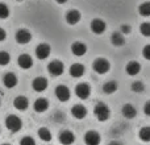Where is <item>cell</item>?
<instances>
[{"mask_svg":"<svg viewBox=\"0 0 150 145\" xmlns=\"http://www.w3.org/2000/svg\"><path fill=\"white\" fill-rule=\"evenodd\" d=\"M93 114H95L96 119L99 122H107L111 116V111H109V107L107 106L105 103H98L93 108Z\"/></svg>","mask_w":150,"mask_h":145,"instance_id":"obj_1","label":"cell"},{"mask_svg":"<svg viewBox=\"0 0 150 145\" xmlns=\"http://www.w3.org/2000/svg\"><path fill=\"white\" fill-rule=\"evenodd\" d=\"M138 137L141 139L145 143H149L150 141V127H144L140 129V133H138Z\"/></svg>","mask_w":150,"mask_h":145,"instance_id":"obj_27","label":"cell"},{"mask_svg":"<svg viewBox=\"0 0 150 145\" xmlns=\"http://www.w3.org/2000/svg\"><path fill=\"white\" fill-rule=\"evenodd\" d=\"M11 61V55L7 52H0V66L8 65Z\"/></svg>","mask_w":150,"mask_h":145,"instance_id":"obj_29","label":"cell"},{"mask_svg":"<svg viewBox=\"0 0 150 145\" xmlns=\"http://www.w3.org/2000/svg\"><path fill=\"white\" fill-rule=\"evenodd\" d=\"M32 86H33L34 91H37V92H42V91H45L47 88V80L42 77H38L33 80Z\"/></svg>","mask_w":150,"mask_h":145,"instance_id":"obj_16","label":"cell"},{"mask_svg":"<svg viewBox=\"0 0 150 145\" xmlns=\"http://www.w3.org/2000/svg\"><path fill=\"white\" fill-rule=\"evenodd\" d=\"M138 12L144 17H149L150 16V1H145L138 7Z\"/></svg>","mask_w":150,"mask_h":145,"instance_id":"obj_25","label":"cell"},{"mask_svg":"<svg viewBox=\"0 0 150 145\" xmlns=\"http://www.w3.org/2000/svg\"><path fill=\"white\" fill-rule=\"evenodd\" d=\"M58 140H59V143L62 145H71L75 141V136H74L73 132H70V131H63V132L59 133Z\"/></svg>","mask_w":150,"mask_h":145,"instance_id":"obj_12","label":"cell"},{"mask_svg":"<svg viewBox=\"0 0 150 145\" xmlns=\"http://www.w3.org/2000/svg\"><path fill=\"white\" fill-rule=\"evenodd\" d=\"M130 31H132V29H130V26H129V25H127V24H124V25L121 26V33H122V34H128V33H130Z\"/></svg>","mask_w":150,"mask_h":145,"instance_id":"obj_35","label":"cell"},{"mask_svg":"<svg viewBox=\"0 0 150 145\" xmlns=\"http://www.w3.org/2000/svg\"><path fill=\"white\" fill-rule=\"evenodd\" d=\"M50 52H52V49H50L49 44H40L36 48V55L38 60H46L50 55Z\"/></svg>","mask_w":150,"mask_h":145,"instance_id":"obj_10","label":"cell"},{"mask_svg":"<svg viewBox=\"0 0 150 145\" xmlns=\"http://www.w3.org/2000/svg\"><path fill=\"white\" fill-rule=\"evenodd\" d=\"M109 145H122V144H121V143H119V141H112V143L109 144Z\"/></svg>","mask_w":150,"mask_h":145,"instance_id":"obj_38","label":"cell"},{"mask_svg":"<svg viewBox=\"0 0 150 145\" xmlns=\"http://www.w3.org/2000/svg\"><path fill=\"white\" fill-rule=\"evenodd\" d=\"M3 145H9V144H3Z\"/></svg>","mask_w":150,"mask_h":145,"instance_id":"obj_39","label":"cell"},{"mask_svg":"<svg viewBox=\"0 0 150 145\" xmlns=\"http://www.w3.org/2000/svg\"><path fill=\"white\" fill-rule=\"evenodd\" d=\"M16 41L18 42V44H28L29 41L32 40V33L28 31V29H18L17 32H16Z\"/></svg>","mask_w":150,"mask_h":145,"instance_id":"obj_9","label":"cell"},{"mask_svg":"<svg viewBox=\"0 0 150 145\" xmlns=\"http://www.w3.org/2000/svg\"><path fill=\"white\" fill-rule=\"evenodd\" d=\"M3 83L7 88H13L16 85H17V77H16L13 72H7L3 78Z\"/></svg>","mask_w":150,"mask_h":145,"instance_id":"obj_20","label":"cell"},{"mask_svg":"<svg viewBox=\"0 0 150 145\" xmlns=\"http://www.w3.org/2000/svg\"><path fill=\"white\" fill-rule=\"evenodd\" d=\"M38 136H40V139L44 140V141H50L52 140V132H50L47 128H45V127H42V128H40L38 129Z\"/></svg>","mask_w":150,"mask_h":145,"instance_id":"obj_26","label":"cell"},{"mask_svg":"<svg viewBox=\"0 0 150 145\" xmlns=\"http://www.w3.org/2000/svg\"><path fill=\"white\" fill-rule=\"evenodd\" d=\"M144 88H145V86H144V83L140 82V80H136V82L132 83V90L134 91V92H142Z\"/></svg>","mask_w":150,"mask_h":145,"instance_id":"obj_31","label":"cell"},{"mask_svg":"<svg viewBox=\"0 0 150 145\" xmlns=\"http://www.w3.org/2000/svg\"><path fill=\"white\" fill-rule=\"evenodd\" d=\"M5 127L11 131V132H18L23 128V122L18 116L16 115H9L5 119Z\"/></svg>","mask_w":150,"mask_h":145,"instance_id":"obj_2","label":"cell"},{"mask_svg":"<svg viewBox=\"0 0 150 145\" xmlns=\"http://www.w3.org/2000/svg\"><path fill=\"white\" fill-rule=\"evenodd\" d=\"M101 141V137L96 131H88L84 135V143L86 145H99Z\"/></svg>","mask_w":150,"mask_h":145,"instance_id":"obj_6","label":"cell"},{"mask_svg":"<svg viewBox=\"0 0 150 145\" xmlns=\"http://www.w3.org/2000/svg\"><path fill=\"white\" fill-rule=\"evenodd\" d=\"M92 68L98 74H107L109 71V69H111V63L105 58H98V60L93 61Z\"/></svg>","mask_w":150,"mask_h":145,"instance_id":"obj_3","label":"cell"},{"mask_svg":"<svg viewBox=\"0 0 150 145\" xmlns=\"http://www.w3.org/2000/svg\"><path fill=\"white\" fill-rule=\"evenodd\" d=\"M125 70H127V74H129L130 77H134V75L140 74L141 65L137 62V61H130V62L127 63V68H125Z\"/></svg>","mask_w":150,"mask_h":145,"instance_id":"obj_18","label":"cell"},{"mask_svg":"<svg viewBox=\"0 0 150 145\" xmlns=\"http://www.w3.org/2000/svg\"><path fill=\"white\" fill-rule=\"evenodd\" d=\"M80 12L78 9H70L67 13H66V23L69 25H75L80 21Z\"/></svg>","mask_w":150,"mask_h":145,"instance_id":"obj_11","label":"cell"},{"mask_svg":"<svg viewBox=\"0 0 150 145\" xmlns=\"http://www.w3.org/2000/svg\"><path fill=\"white\" fill-rule=\"evenodd\" d=\"M55 96L61 102H67L70 99V90H69V87H66L63 85L57 86V88H55Z\"/></svg>","mask_w":150,"mask_h":145,"instance_id":"obj_7","label":"cell"},{"mask_svg":"<svg viewBox=\"0 0 150 145\" xmlns=\"http://www.w3.org/2000/svg\"><path fill=\"white\" fill-rule=\"evenodd\" d=\"M17 63L21 69H30L33 66V58L29 54H21L17 60Z\"/></svg>","mask_w":150,"mask_h":145,"instance_id":"obj_15","label":"cell"},{"mask_svg":"<svg viewBox=\"0 0 150 145\" xmlns=\"http://www.w3.org/2000/svg\"><path fill=\"white\" fill-rule=\"evenodd\" d=\"M17 1H21V0H17Z\"/></svg>","mask_w":150,"mask_h":145,"instance_id":"obj_40","label":"cell"},{"mask_svg":"<svg viewBox=\"0 0 150 145\" xmlns=\"http://www.w3.org/2000/svg\"><path fill=\"white\" fill-rule=\"evenodd\" d=\"M86 69L84 66L82 65V63H74V65L70 66V75L74 78H80L83 77V74H84Z\"/></svg>","mask_w":150,"mask_h":145,"instance_id":"obj_21","label":"cell"},{"mask_svg":"<svg viewBox=\"0 0 150 145\" xmlns=\"http://www.w3.org/2000/svg\"><path fill=\"white\" fill-rule=\"evenodd\" d=\"M55 1H57L58 4H65V3L67 1V0H55Z\"/></svg>","mask_w":150,"mask_h":145,"instance_id":"obj_37","label":"cell"},{"mask_svg":"<svg viewBox=\"0 0 150 145\" xmlns=\"http://www.w3.org/2000/svg\"><path fill=\"white\" fill-rule=\"evenodd\" d=\"M75 94L79 99H87L91 94V87L87 83H79L75 87Z\"/></svg>","mask_w":150,"mask_h":145,"instance_id":"obj_5","label":"cell"},{"mask_svg":"<svg viewBox=\"0 0 150 145\" xmlns=\"http://www.w3.org/2000/svg\"><path fill=\"white\" fill-rule=\"evenodd\" d=\"M121 114L125 119H133V117H136V115H137V109L134 108V106L128 103V104H124V106H122Z\"/></svg>","mask_w":150,"mask_h":145,"instance_id":"obj_17","label":"cell"},{"mask_svg":"<svg viewBox=\"0 0 150 145\" xmlns=\"http://www.w3.org/2000/svg\"><path fill=\"white\" fill-rule=\"evenodd\" d=\"M144 112H145L146 116H149V117H150V100H149V102H146L145 106H144Z\"/></svg>","mask_w":150,"mask_h":145,"instance_id":"obj_34","label":"cell"},{"mask_svg":"<svg viewBox=\"0 0 150 145\" xmlns=\"http://www.w3.org/2000/svg\"><path fill=\"white\" fill-rule=\"evenodd\" d=\"M13 106H15V108L18 109V111H24V109L28 108L29 102L25 96H17V98L13 100Z\"/></svg>","mask_w":150,"mask_h":145,"instance_id":"obj_22","label":"cell"},{"mask_svg":"<svg viewBox=\"0 0 150 145\" xmlns=\"http://www.w3.org/2000/svg\"><path fill=\"white\" fill-rule=\"evenodd\" d=\"M91 31L93 32L95 34H101L105 32L107 29V24L104 23L101 18H95V20L91 21Z\"/></svg>","mask_w":150,"mask_h":145,"instance_id":"obj_8","label":"cell"},{"mask_svg":"<svg viewBox=\"0 0 150 145\" xmlns=\"http://www.w3.org/2000/svg\"><path fill=\"white\" fill-rule=\"evenodd\" d=\"M9 16V8L4 4V3H0V18H7Z\"/></svg>","mask_w":150,"mask_h":145,"instance_id":"obj_30","label":"cell"},{"mask_svg":"<svg viewBox=\"0 0 150 145\" xmlns=\"http://www.w3.org/2000/svg\"><path fill=\"white\" fill-rule=\"evenodd\" d=\"M5 37H7V33H5V31L3 28H0V41H4Z\"/></svg>","mask_w":150,"mask_h":145,"instance_id":"obj_36","label":"cell"},{"mask_svg":"<svg viewBox=\"0 0 150 145\" xmlns=\"http://www.w3.org/2000/svg\"><path fill=\"white\" fill-rule=\"evenodd\" d=\"M111 42L115 45V46H122L125 44V37L122 33L120 32H115L111 36Z\"/></svg>","mask_w":150,"mask_h":145,"instance_id":"obj_23","label":"cell"},{"mask_svg":"<svg viewBox=\"0 0 150 145\" xmlns=\"http://www.w3.org/2000/svg\"><path fill=\"white\" fill-rule=\"evenodd\" d=\"M116 90H117V83L115 80H109V82L104 83L103 86V91L105 94H113L116 92Z\"/></svg>","mask_w":150,"mask_h":145,"instance_id":"obj_24","label":"cell"},{"mask_svg":"<svg viewBox=\"0 0 150 145\" xmlns=\"http://www.w3.org/2000/svg\"><path fill=\"white\" fill-rule=\"evenodd\" d=\"M47 70H49V72L53 77H59L65 71V66H63V63L61 61H52L47 65Z\"/></svg>","mask_w":150,"mask_h":145,"instance_id":"obj_4","label":"cell"},{"mask_svg":"<svg viewBox=\"0 0 150 145\" xmlns=\"http://www.w3.org/2000/svg\"><path fill=\"white\" fill-rule=\"evenodd\" d=\"M71 114H73L75 119H79V120L84 119L87 116V108L84 106H82V104H76V106H74L71 108Z\"/></svg>","mask_w":150,"mask_h":145,"instance_id":"obj_14","label":"cell"},{"mask_svg":"<svg viewBox=\"0 0 150 145\" xmlns=\"http://www.w3.org/2000/svg\"><path fill=\"white\" fill-rule=\"evenodd\" d=\"M71 52H73V54L76 55V57H82V55H84L86 53H87V46H86V44H83V42L76 41L71 45Z\"/></svg>","mask_w":150,"mask_h":145,"instance_id":"obj_13","label":"cell"},{"mask_svg":"<svg viewBox=\"0 0 150 145\" xmlns=\"http://www.w3.org/2000/svg\"><path fill=\"white\" fill-rule=\"evenodd\" d=\"M142 55L145 60L150 61V45H146V46L142 49Z\"/></svg>","mask_w":150,"mask_h":145,"instance_id":"obj_33","label":"cell"},{"mask_svg":"<svg viewBox=\"0 0 150 145\" xmlns=\"http://www.w3.org/2000/svg\"><path fill=\"white\" fill-rule=\"evenodd\" d=\"M33 108H34V111L36 112L42 114V112H45L47 108H49V102H47L45 98H40V99H37V100L34 102Z\"/></svg>","mask_w":150,"mask_h":145,"instance_id":"obj_19","label":"cell"},{"mask_svg":"<svg viewBox=\"0 0 150 145\" xmlns=\"http://www.w3.org/2000/svg\"><path fill=\"white\" fill-rule=\"evenodd\" d=\"M20 145H36V141H34V139L30 137V136H25V137L21 139Z\"/></svg>","mask_w":150,"mask_h":145,"instance_id":"obj_32","label":"cell"},{"mask_svg":"<svg viewBox=\"0 0 150 145\" xmlns=\"http://www.w3.org/2000/svg\"><path fill=\"white\" fill-rule=\"evenodd\" d=\"M140 32L142 36L150 37V23H142L140 25Z\"/></svg>","mask_w":150,"mask_h":145,"instance_id":"obj_28","label":"cell"}]
</instances>
